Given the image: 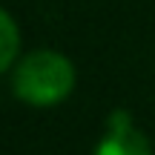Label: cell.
Instances as JSON below:
<instances>
[{
	"label": "cell",
	"instance_id": "cell-1",
	"mask_svg": "<svg viewBox=\"0 0 155 155\" xmlns=\"http://www.w3.org/2000/svg\"><path fill=\"white\" fill-rule=\"evenodd\" d=\"M75 89V66L55 49H35L12 69V92L23 104L55 106Z\"/></svg>",
	"mask_w": 155,
	"mask_h": 155
},
{
	"label": "cell",
	"instance_id": "cell-2",
	"mask_svg": "<svg viewBox=\"0 0 155 155\" xmlns=\"http://www.w3.org/2000/svg\"><path fill=\"white\" fill-rule=\"evenodd\" d=\"M95 155H152L150 138L132 124L127 109H115L106 118V132L101 135Z\"/></svg>",
	"mask_w": 155,
	"mask_h": 155
},
{
	"label": "cell",
	"instance_id": "cell-3",
	"mask_svg": "<svg viewBox=\"0 0 155 155\" xmlns=\"http://www.w3.org/2000/svg\"><path fill=\"white\" fill-rule=\"evenodd\" d=\"M0 69L12 72L17 66V55H20V29H17L15 17L9 12H0Z\"/></svg>",
	"mask_w": 155,
	"mask_h": 155
}]
</instances>
